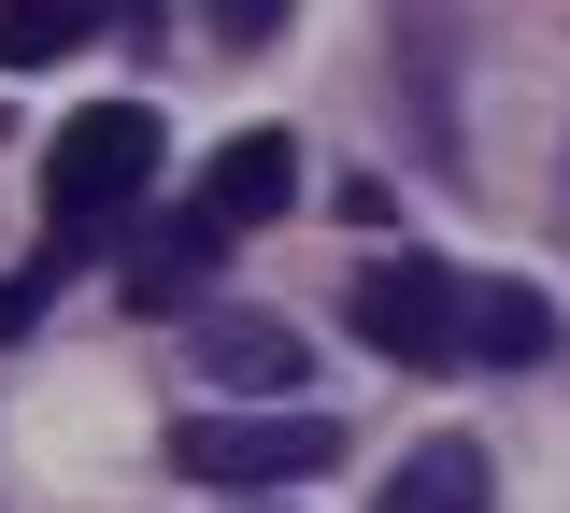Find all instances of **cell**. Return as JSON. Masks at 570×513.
<instances>
[{"instance_id":"cell-1","label":"cell","mask_w":570,"mask_h":513,"mask_svg":"<svg viewBox=\"0 0 570 513\" xmlns=\"http://www.w3.org/2000/svg\"><path fill=\"white\" fill-rule=\"evenodd\" d=\"M157 157H171V129H157V100H86L58 144H43V215H58V257L71 243H115V228L157 200Z\"/></svg>"},{"instance_id":"cell-2","label":"cell","mask_w":570,"mask_h":513,"mask_svg":"<svg viewBox=\"0 0 570 513\" xmlns=\"http://www.w3.org/2000/svg\"><path fill=\"white\" fill-rule=\"evenodd\" d=\"M343 456L328 414H186L171 428V471L186 485H228V500H257V485H314Z\"/></svg>"},{"instance_id":"cell-3","label":"cell","mask_w":570,"mask_h":513,"mask_svg":"<svg viewBox=\"0 0 570 513\" xmlns=\"http://www.w3.org/2000/svg\"><path fill=\"white\" fill-rule=\"evenodd\" d=\"M343 328L385 371H456L471 357V343H456V272H442V257H371V272L343 286Z\"/></svg>"},{"instance_id":"cell-4","label":"cell","mask_w":570,"mask_h":513,"mask_svg":"<svg viewBox=\"0 0 570 513\" xmlns=\"http://www.w3.org/2000/svg\"><path fill=\"white\" fill-rule=\"evenodd\" d=\"M214 257H228V228L200 215V200H142L129 228H115V286H129V314H186V299L214 286Z\"/></svg>"},{"instance_id":"cell-5","label":"cell","mask_w":570,"mask_h":513,"mask_svg":"<svg viewBox=\"0 0 570 513\" xmlns=\"http://www.w3.org/2000/svg\"><path fill=\"white\" fill-rule=\"evenodd\" d=\"M285 200H299V144H285V129H243V144L200 157V215L228 228V243H243V228H272Z\"/></svg>"},{"instance_id":"cell-6","label":"cell","mask_w":570,"mask_h":513,"mask_svg":"<svg viewBox=\"0 0 570 513\" xmlns=\"http://www.w3.org/2000/svg\"><path fill=\"white\" fill-rule=\"evenodd\" d=\"M456 343L485 371H542L557 357V299L542 286H456Z\"/></svg>"},{"instance_id":"cell-7","label":"cell","mask_w":570,"mask_h":513,"mask_svg":"<svg viewBox=\"0 0 570 513\" xmlns=\"http://www.w3.org/2000/svg\"><path fill=\"white\" fill-rule=\"evenodd\" d=\"M485 500H499L485 442H414V456L385 471V500H371V513H485Z\"/></svg>"},{"instance_id":"cell-8","label":"cell","mask_w":570,"mask_h":513,"mask_svg":"<svg viewBox=\"0 0 570 513\" xmlns=\"http://www.w3.org/2000/svg\"><path fill=\"white\" fill-rule=\"evenodd\" d=\"M186 343H200L214 385H257V399H285V385H299V328H272V314H200Z\"/></svg>"},{"instance_id":"cell-9","label":"cell","mask_w":570,"mask_h":513,"mask_svg":"<svg viewBox=\"0 0 570 513\" xmlns=\"http://www.w3.org/2000/svg\"><path fill=\"white\" fill-rule=\"evenodd\" d=\"M100 29V0H0V72H43Z\"/></svg>"},{"instance_id":"cell-10","label":"cell","mask_w":570,"mask_h":513,"mask_svg":"<svg viewBox=\"0 0 570 513\" xmlns=\"http://www.w3.org/2000/svg\"><path fill=\"white\" fill-rule=\"evenodd\" d=\"M200 14L228 29V43H272V29H285V0H200Z\"/></svg>"},{"instance_id":"cell-11","label":"cell","mask_w":570,"mask_h":513,"mask_svg":"<svg viewBox=\"0 0 570 513\" xmlns=\"http://www.w3.org/2000/svg\"><path fill=\"white\" fill-rule=\"evenodd\" d=\"M43 286H58V257H43V272H14V286H0V343H14V328H29V314H43Z\"/></svg>"}]
</instances>
